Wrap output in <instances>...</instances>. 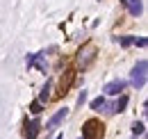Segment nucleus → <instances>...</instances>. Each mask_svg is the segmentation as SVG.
Here are the masks:
<instances>
[{
  "label": "nucleus",
  "instance_id": "nucleus-1",
  "mask_svg": "<svg viewBox=\"0 0 148 139\" xmlns=\"http://www.w3.org/2000/svg\"><path fill=\"white\" fill-rule=\"evenodd\" d=\"M148 62L146 59H139L134 66H132V73H130V82L134 89H144L146 87V80H148Z\"/></svg>",
  "mask_w": 148,
  "mask_h": 139
},
{
  "label": "nucleus",
  "instance_id": "nucleus-2",
  "mask_svg": "<svg viewBox=\"0 0 148 139\" xmlns=\"http://www.w3.org/2000/svg\"><path fill=\"white\" fill-rule=\"evenodd\" d=\"M96 55H98L96 46H93V43H84V46L77 50V64H80L82 69H87L89 64L96 62Z\"/></svg>",
  "mask_w": 148,
  "mask_h": 139
},
{
  "label": "nucleus",
  "instance_id": "nucleus-3",
  "mask_svg": "<svg viewBox=\"0 0 148 139\" xmlns=\"http://www.w3.org/2000/svg\"><path fill=\"white\" fill-rule=\"evenodd\" d=\"M103 123L96 121V119H89V121L84 123V128H82V137L80 139H103Z\"/></svg>",
  "mask_w": 148,
  "mask_h": 139
},
{
  "label": "nucleus",
  "instance_id": "nucleus-4",
  "mask_svg": "<svg viewBox=\"0 0 148 139\" xmlns=\"http://www.w3.org/2000/svg\"><path fill=\"white\" fill-rule=\"evenodd\" d=\"M25 66L27 69H39L41 73L48 71V64H46V52H32L25 57Z\"/></svg>",
  "mask_w": 148,
  "mask_h": 139
},
{
  "label": "nucleus",
  "instance_id": "nucleus-5",
  "mask_svg": "<svg viewBox=\"0 0 148 139\" xmlns=\"http://www.w3.org/2000/svg\"><path fill=\"white\" fill-rule=\"evenodd\" d=\"M125 87H128L125 80H112V82H107L103 87V91H105V96H121L125 91Z\"/></svg>",
  "mask_w": 148,
  "mask_h": 139
},
{
  "label": "nucleus",
  "instance_id": "nucleus-6",
  "mask_svg": "<svg viewBox=\"0 0 148 139\" xmlns=\"http://www.w3.org/2000/svg\"><path fill=\"white\" fill-rule=\"evenodd\" d=\"M66 116H69V107H62V109H57L55 114H53V116L46 121V130H55L57 125H62V123H64V119H66Z\"/></svg>",
  "mask_w": 148,
  "mask_h": 139
},
{
  "label": "nucleus",
  "instance_id": "nucleus-7",
  "mask_svg": "<svg viewBox=\"0 0 148 139\" xmlns=\"http://www.w3.org/2000/svg\"><path fill=\"white\" fill-rule=\"evenodd\" d=\"M73 78H75V71H71V69L59 78V91H62L64 96L69 94V89H71V85H73Z\"/></svg>",
  "mask_w": 148,
  "mask_h": 139
},
{
  "label": "nucleus",
  "instance_id": "nucleus-8",
  "mask_svg": "<svg viewBox=\"0 0 148 139\" xmlns=\"http://www.w3.org/2000/svg\"><path fill=\"white\" fill-rule=\"evenodd\" d=\"M39 130H41V123L39 119H32V121H25V139H37Z\"/></svg>",
  "mask_w": 148,
  "mask_h": 139
},
{
  "label": "nucleus",
  "instance_id": "nucleus-9",
  "mask_svg": "<svg viewBox=\"0 0 148 139\" xmlns=\"http://www.w3.org/2000/svg\"><path fill=\"white\" fill-rule=\"evenodd\" d=\"M123 2V7L130 12V16H139L141 12H144V5H141V0H121Z\"/></svg>",
  "mask_w": 148,
  "mask_h": 139
},
{
  "label": "nucleus",
  "instance_id": "nucleus-10",
  "mask_svg": "<svg viewBox=\"0 0 148 139\" xmlns=\"http://www.w3.org/2000/svg\"><path fill=\"white\" fill-rule=\"evenodd\" d=\"M125 107H128V96H125V94H121V98L112 105L107 112H110V114H121V112H125Z\"/></svg>",
  "mask_w": 148,
  "mask_h": 139
},
{
  "label": "nucleus",
  "instance_id": "nucleus-11",
  "mask_svg": "<svg viewBox=\"0 0 148 139\" xmlns=\"http://www.w3.org/2000/svg\"><path fill=\"white\" fill-rule=\"evenodd\" d=\"M50 89H53V80H46V85H43V87H41V94H39V103H48V100H50Z\"/></svg>",
  "mask_w": 148,
  "mask_h": 139
},
{
  "label": "nucleus",
  "instance_id": "nucleus-12",
  "mask_svg": "<svg viewBox=\"0 0 148 139\" xmlns=\"http://www.w3.org/2000/svg\"><path fill=\"white\" fill-rule=\"evenodd\" d=\"M105 107H107L105 96H98V98H93V100H91V109H93V112H103Z\"/></svg>",
  "mask_w": 148,
  "mask_h": 139
},
{
  "label": "nucleus",
  "instance_id": "nucleus-13",
  "mask_svg": "<svg viewBox=\"0 0 148 139\" xmlns=\"http://www.w3.org/2000/svg\"><path fill=\"white\" fill-rule=\"evenodd\" d=\"M114 41H119L123 48H130L132 43H134V36L132 34H123V36H114Z\"/></svg>",
  "mask_w": 148,
  "mask_h": 139
},
{
  "label": "nucleus",
  "instance_id": "nucleus-14",
  "mask_svg": "<svg viewBox=\"0 0 148 139\" xmlns=\"http://www.w3.org/2000/svg\"><path fill=\"white\" fill-rule=\"evenodd\" d=\"M144 132H146V125H144L141 121H134V123H132V135H134V137H137V135L141 137Z\"/></svg>",
  "mask_w": 148,
  "mask_h": 139
},
{
  "label": "nucleus",
  "instance_id": "nucleus-15",
  "mask_svg": "<svg viewBox=\"0 0 148 139\" xmlns=\"http://www.w3.org/2000/svg\"><path fill=\"white\" fill-rule=\"evenodd\" d=\"M43 107H46L43 103H39V100H32V103H30V112H32V114H41V112H43Z\"/></svg>",
  "mask_w": 148,
  "mask_h": 139
},
{
  "label": "nucleus",
  "instance_id": "nucleus-16",
  "mask_svg": "<svg viewBox=\"0 0 148 139\" xmlns=\"http://www.w3.org/2000/svg\"><path fill=\"white\" fill-rule=\"evenodd\" d=\"M134 46H139V48H146V46H148L146 36H139V39H137V36H134Z\"/></svg>",
  "mask_w": 148,
  "mask_h": 139
},
{
  "label": "nucleus",
  "instance_id": "nucleus-17",
  "mask_svg": "<svg viewBox=\"0 0 148 139\" xmlns=\"http://www.w3.org/2000/svg\"><path fill=\"white\" fill-rule=\"evenodd\" d=\"M84 100H87V91L82 89V91H80V96H77V105L82 107V103H84Z\"/></svg>",
  "mask_w": 148,
  "mask_h": 139
},
{
  "label": "nucleus",
  "instance_id": "nucleus-18",
  "mask_svg": "<svg viewBox=\"0 0 148 139\" xmlns=\"http://www.w3.org/2000/svg\"><path fill=\"white\" fill-rule=\"evenodd\" d=\"M55 139H64V137H62V135H57V137H55Z\"/></svg>",
  "mask_w": 148,
  "mask_h": 139
}]
</instances>
